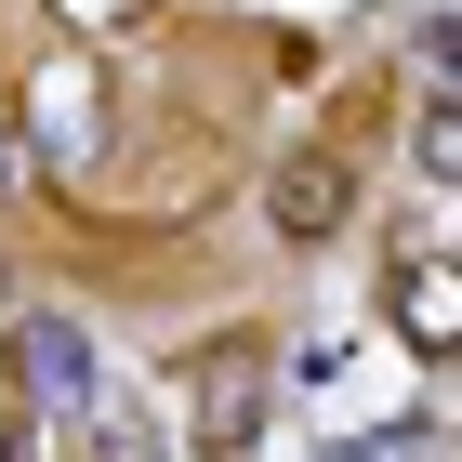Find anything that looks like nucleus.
I'll list each match as a JSON object with an SVG mask.
<instances>
[{"mask_svg":"<svg viewBox=\"0 0 462 462\" xmlns=\"http://www.w3.org/2000/svg\"><path fill=\"white\" fill-rule=\"evenodd\" d=\"M27 396L40 410H53V423H79V410H93V344H79V318H27Z\"/></svg>","mask_w":462,"mask_h":462,"instance_id":"nucleus-1","label":"nucleus"},{"mask_svg":"<svg viewBox=\"0 0 462 462\" xmlns=\"http://www.w3.org/2000/svg\"><path fill=\"white\" fill-rule=\"evenodd\" d=\"M330 212H344V172H330V159H291V172H278V225H291V238H318Z\"/></svg>","mask_w":462,"mask_h":462,"instance_id":"nucleus-2","label":"nucleus"},{"mask_svg":"<svg viewBox=\"0 0 462 462\" xmlns=\"http://www.w3.org/2000/svg\"><path fill=\"white\" fill-rule=\"evenodd\" d=\"M423 159H436V172H462V106H436V119H423Z\"/></svg>","mask_w":462,"mask_h":462,"instance_id":"nucleus-3","label":"nucleus"}]
</instances>
